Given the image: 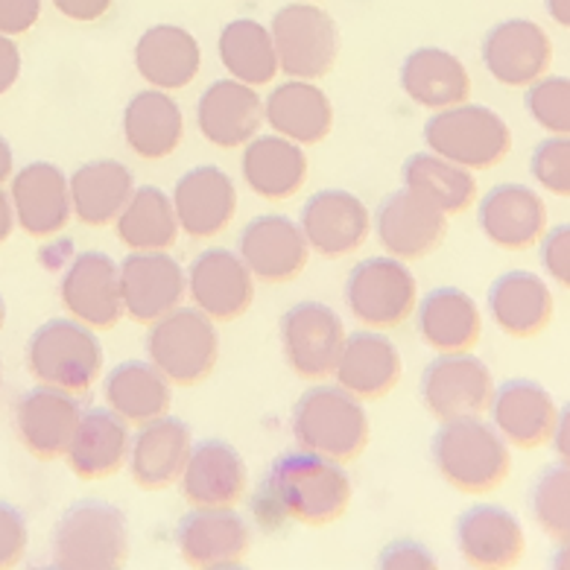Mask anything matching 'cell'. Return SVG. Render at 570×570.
Masks as SVG:
<instances>
[{
  "instance_id": "1",
  "label": "cell",
  "mask_w": 570,
  "mask_h": 570,
  "mask_svg": "<svg viewBox=\"0 0 570 570\" xmlns=\"http://www.w3.org/2000/svg\"><path fill=\"white\" fill-rule=\"evenodd\" d=\"M264 489L282 507L284 518H293L307 527L334 523L352 507V476L343 462L320 456L311 451L282 453L269 465Z\"/></svg>"
},
{
  "instance_id": "2",
  "label": "cell",
  "mask_w": 570,
  "mask_h": 570,
  "mask_svg": "<svg viewBox=\"0 0 570 570\" xmlns=\"http://www.w3.org/2000/svg\"><path fill=\"white\" fill-rule=\"evenodd\" d=\"M430 456L439 476L462 494H489L507 483L512 451L483 415H462L439 422L430 442Z\"/></svg>"
},
{
  "instance_id": "3",
  "label": "cell",
  "mask_w": 570,
  "mask_h": 570,
  "mask_svg": "<svg viewBox=\"0 0 570 570\" xmlns=\"http://www.w3.org/2000/svg\"><path fill=\"white\" fill-rule=\"evenodd\" d=\"M289 430L302 451L320 453L343 465L357 460L368 445L366 406L340 383L311 386L293 406Z\"/></svg>"
},
{
  "instance_id": "4",
  "label": "cell",
  "mask_w": 570,
  "mask_h": 570,
  "mask_svg": "<svg viewBox=\"0 0 570 570\" xmlns=\"http://www.w3.org/2000/svg\"><path fill=\"white\" fill-rule=\"evenodd\" d=\"M129 559V521L106 500H79L56 521L50 562L62 570H115Z\"/></svg>"
},
{
  "instance_id": "5",
  "label": "cell",
  "mask_w": 570,
  "mask_h": 570,
  "mask_svg": "<svg viewBox=\"0 0 570 570\" xmlns=\"http://www.w3.org/2000/svg\"><path fill=\"white\" fill-rule=\"evenodd\" d=\"M102 345L95 328L77 320H50L32 331L27 368L45 386L86 395L102 375Z\"/></svg>"
},
{
  "instance_id": "6",
  "label": "cell",
  "mask_w": 570,
  "mask_h": 570,
  "mask_svg": "<svg viewBox=\"0 0 570 570\" xmlns=\"http://www.w3.org/2000/svg\"><path fill=\"white\" fill-rule=\"evenodd\" d=\"M424 147L474 173L492 170L512 153V129L494 109L465 100L430 115Z\"/></svg>"
},
{
  "instance_id": "7",
  "label": "cell",
  "mask_w": 570,
  "mask_h": 570,
  "mask_svg": "<svg viewBox=\"0 0 570 570\" xmlns=\"http://www.w3.org/2000/svg\"><path fill=\"white\" fill-rule=\"evenodd\" d=\"M147 360L173 383L196 386L217 368V322L199 307L179 305L147 331Z\"/></svg>"
},
{
  "instance_id": "8",
  "label": "cell",
  "mask_w": 570,
  "mask_h": 570,
  "mask_svg": "<svg viewBox=\"0 0 570 570\" xmlns=\"http://www.w3.org/2000/svg\"><path fill=\"white\" fill-rule=\"evenodd\" d=\"M345 307L363 328L392 331L404 325L419 302V284L406 261L375 255L352 266L343 287Z\"/></svg>"
},
{
  "instance_id": "9",
  "label": "cell",
  "mask_w": 570,
  "mask_h": 570,
  "mask_svg": "<svg viewBox=\"0 0 570 570\" xmlns=\"http://www.w3.org/2000/svg\"><path fill=\"white\" fill-rule=\"evenodd\" d=\"M269 32L278 53V71L289 79H322L336 65L340 30L325 9L307 0L278 9Z\"/></svg>"
},
{
  "instance_id": "10",
  "label": "cell",
  "mask_w": 570,
  "mask_h": 570,
  "mask_svg": "<svg viewBox=\"0 0 570 570\" xmlns=\"http://www.w3.org/2000/svg\"><path fill=\"white\" fill-rule=\"evenodd\" d=\"M282 348L287 366L302 381H325L334 375L345 343V322L322 302H298L282 316Z\"/></svg>"
},
{
  "instance_id": "11",
  "label": "cell",
  "mask_w": 570,
  "mask_h": 570,
  "mask_svg": "<svg viewBox=\"0 0 570 570\" xmlns=\"http://www.w3.org/2000/svg\"><path fill=\"white\" fill-rule=\"evenodd\" d=\"M422 404L436 422H451L462 415H483L492 404V368L471 352L439 354L422 372Z\"/></svg>"
},
{
  "instance_id": "12",
  "label": "cell",
  "mask_w": 570,
  "mask_h": 570,
  "mask_svg": "<svg viewBox=\"0 0 570 570\" xmlns=\"http://www.w3.org/2000/svg\"><path fill=\"white\" fill-rule=\"evenodd\" d=\"M124 316L153 325L188 298V273L167 252H129L118 264Z\"/></svg>"
},
{
  "instance_id": "13",
  "label": "cell",
  "mask_w": 570,
  "mask_h": 570,
  "mask_svg": "<svg viewBox=\"0 0 570 570\" xmlns=\"http://www.w3.org/2000/svg\"><path fill=\"white\" fill-rule=\"evenodd\" d=\"M249 547V523L235 507H190L176 527V550L188 568H240Z\"/></svg>"
},
{
  "instance_id": "14",
  "label": "cell",
  "mask_w": 570,
  "mask_h": 570,
  "mask_svg": "<svg viewBox=\"0 0 570 570\" xmlns=\"http://www.w3.org/2000/svg\"><path fill=\"white\" fill-rule=\"evenodd\" d=\"M68 316L95 331H111L124 320L118 261L106 252H79L59 282Z\"/></svg>"
},
{
  "instance_id": "15",
  "label": "cell",
  "mask_w": 570,
  "mask_h": 570,
  "mask_svg": "<svg viewBox=\"0 0 570 570\" xmlns=\"http://www.w3.org/2000/svg\"><path fill=\"white\" fill-rule=\"evenodd\" d=\"M298 228L311 252L322 258H348L368 240L372 214L357 194L328 188L313 194L298 214Z\"/></svg>"
},
{
  "instance_id": "16",
  "label": "cell",
  "mask_w": 570,
  "mask_h": 570,
  "mask_svg": "<svg viewBox=\"0 0 570 570\" xmlns=\"http://www.w3.org/2000/svg\"><path fill=\"white\" fill-rule=\"evenodd\" d=\"M480 56L498 86L527 88L550 71L553 41L530 18H509L485 32Z\"/></svg>"
},
{
  "instance_id": "17",
  "label": "cell",
  "mask_w": 570,
  "mask_h": 570,
  "mask_svg": "<svg viewBox=\"0 0 570 570\" xmlns=\"http://www.w3.org/2000/svg\"><path fill=\"white\" fill-rule=\"evenodd\" d=\"M9 199L16 212V226L36 240L56 237L73 217L68 176L50 161H30L12 173Z\"/></svg>"
},
{
  "instance_id": "18",
  "label": "cell",
  "mask_w": 570,
  "mask_h": 570,
  "mask_svg": "<svg viewBox=\"0 0 570 570\" xmlns=\"http://www.w3.org/2000/svg\"><path fill=\"white\" fill-rule=\"evenodd\" d=\"M237 255L255 282L287 284L305 273L311 246L298 223L284 214H261L237 237Z\"/></svg>"
},
{
  "instance_id": "19",
  "label": "cell",
  "mask_w": 570,
  "mask_h": 570,
  "mask_svg": "<svg viewBox=\"0 0 570 570\" xmlns=\"http://www.w3.org/2000/svg\"><path fill=\"white\" fill-rule=\"evenodd\" d=\"M476 226L498 249L527 252L547 235V205L530 185L503 181L476 203Z\"/></svg>"
},
{
  "instance_id": "20",
  "label": "cell",
  "mask_w": 570,
  "mask_h": 570,
  "mask_svg": "<svg viewBox=\"0 0 570 570\" xmlns=\"http://www.w3.org/2000/svg\"><path fill=\"white\" fill-rule=\"evenodd\" d=\"M381 249L392 258L419 261L436 249L448 232V217L413 190H395L377 205L372 217Z\"/></svg>"
},
{
  "instance_id": "21",
  "label": "cell",
  "mask_w": 570,
  "mask_h": 570,
  "mask_svg": "<svg viewBox=\"0 0 570 570\" xmlns=\"http://www.w3.org/2000/svg\"><path fill=\"white\" fill-rule=\"evenodd\" d=\"M170 199L179 228L194 240L223 235L237 214L235 179L217 165H199L181 173Z\"/></svg>"
},
{
  "instance_id": "22",
  "label": "cell",
  "mask_w": 570,
  "mask_h": 570,
  "mask_svg": "<svg viewBox=\"0 0 570 570\" xmlns=\"http://www.w3.org/2000/svg\"><path fill=\"white\" fill-rule=\"evenodd\" d=\"M188 298L214 322H235L255 302V278L232 249H205L188 266Z\"/></svg>"
},
{
  "instance_id": "23",
  "label": "cell",
  "mask_w": 570,
  "mask_h": 570,
  "mask_svg": "<svg viewBox=\"0 0 570 570\" xmlns=\"http://www.w3.org/2000/svg\"><path fill=\"white\" fill-rule=\"evenodd\" d=\"M79 415H82V406H79L77 395L39 383L36 390H27L18 399L12 424H16L18 442L36 460L50 462L65 456L79 424Z\"/></svg>"
},
{
  "instance_id": "24",
  "label": "cell",
  "mask_w": 570,
  "mask_h": 570,
  "mask_svg": "<svg viewBox=\"0 0 570 570\" xmlns=\"http://www.w3.org/2000/svg\"><path fill=\"white\" fill-rule=\"evenodd\" d=\"M264 124V97L240 79H214L196 100V129L219 149H237L252 141Z\"/></svg>"
},
{
  "instance_id": "25",
  "label": "cell",
  "mask_w": 570,
  "mask_h": 570,
  "mask_svg": "<svg viewBox=\"0 0 570 570\" xmlns=\"http://www.w3.org/2000/svg\"><path fill=\"white\" fill-rule=\"evenodd\" d=\"M194 436L190 428L176 415L165 413L147 424H138L129 445L126 469L144 492H165L179 483L181 469L190 456Z\"/></svg>"
},
{
  "instance_id": "26",
  "label": "cell",
  "mask_w": 570,
  "mask_h": 570,
  "mask_svg": "<svg viewBox=\"0 0 570 570\" xmlns=\"http://www.w3.org/2000/svg\"><path fill=\"white\" fill-rule=\"evenodd\" d=\"M485 413L494 430L507 439L509 448L532 451V448L550 445L559 406L541 383L518 377V381L494 386L492 404Z\"/></svg>"
},
{
  "instance_id": "27",
  "label": "cell",
  "mask_w": 570,
  "mask_h": 570,
  "mask_svg": "<svg viewBox=\"0 0 570 570\" xmlns=\"http://www.w3.org/2000/svg\"><path fill=\"white\" fill-rule=\"evenodd\" d=\"M456 550L469 568L507 570L523 559L527 535L509 509L483 503L456 518Z\"/></svg>"
},
{
  "instance_id": "28",
  "label": "cell",
  "mask_w": 570,
  "mask_h": 570,
  "mask_svg": "<svg viewBox=\"0 0 570 570\" xmlns=\"http://www.w3.org/2000/svg\"><path fill=\"white\" fill-rule=\"evenodd\" d=\"M246 485V462L240 451L223 439L196 442L179 476V492L188 507H237Z\"/></svg>"
},
{
  "instance_id": "29",
  "label": "cell",
  "mask_w": 570,
  "mask_h": 570,
  "mask_svg": "<svg viewBox=\"0 0 570 570\" xmlns=\"http://www.w3.org/2000/svg\"><path fill=\"white\" fill-rule=\"evenodd\" d=\"M311 161L302 144L289 141L284 135H255L243 144L240 176L243 185L266 203H284L305 188Z\"/></svg>"
},
{
  "instance_id": "30",
  "label": "cell",
  "mask_w": 570,
  "mask_h": 570,
  "mask_svg": "<svg viewBox=\"0 0 570 570\" xmlns=\"http://www.w3.org/2000/svg\"><path fill=\"white\" fill-rule=\"evenodd\" d=\"M404 375V360L390 336L381 331H354L345 334L343 352L336 360L334 377L345 392L360 401H377L390 395Z\"/></svg>"
},
{
  "instance_id": "31",
  "label": "cell",
  "mask_w": 570,
  "mask_h": 570,
  "mask_svg": "<svg viewBox=\"0 0 570 570\" xmlns=\"http://www.w3.org/2000/svg\"><path fill=\"white\" fill-rule=\"evenodd\" d=\"M415 334L436 354L471 352L483 336V313L460 287H436L415 302Z\"/></svg>"
},
{
  "instance_id": "32",
  "label": "cell",
  "mask_w": 570,
  "mask_h": 570,
  "mask_svg": "<svg viewBox=\"0 0 570 570\" xmlns=\"http://www.w3.org/2000/svg\"><path fill=\"white\" fill-rule=\"evenodd\" d=\"M264 120L275 135L316 147L334 129V106L316 79H284L266 95Z\"/></svg>"
},
{
  "instance_id": "33",
  "label": "cell",
  "mask_w": 570,
  "mask_h": 570,
  "mask_svg": "<svg viewBox=\"0 0 570 570\" xmlns=\"http://www.w3.org/2000/svg\"><path fill=\"white\" fill-rule=\"evenodd\" d=\"M120 129L135 156L144 161H165L185 138V115L170 91L147 86L124 106Z\"/></svg>"
},
{
  "instance_id": "34",
  "label": "cell",
  "mask_w": 570,
  "mask_h": 570,
  "mask_svg": "<svg viewBox=\"0 0 570 570\" xmlns=\"http://www.w3.org/2000/svg\"><path fill=\"white\" fill-rule=\"evenodd\" d=\"M203 68V48L194 32L176 24H156L141 32L135 45V71L149 88L181 91Z\"/></svg>"
},
{
  "instance_id": "35",
  "label": "cell",
  "mask_w": 570,
  "mask_h": 570,
  "mask_svg": "<svg viewBox=\"0 0 570 570\" xmlns=\"http://www.w3.org/2000/svg\"><path fill=\"white\" fill-rule=\"evenodd\" d=\"M489 316L507 336L515 340H530L553 320V289L535 273L527 269H512L494 278L485 298Z\"/></svg>"
},
{
  "instance_id": "36",
  "label": "cell",
  "mask_w": 570,
  "mask_h": 570,
  "mask_svg": "<svg viewBox=\"0 0 570 570\" xmlns=\"http://www.w3.org/2000/svg\"><path fill=\"white\" fill-rule=\"evenodd\" d=\"M129 445H132L129 424L111 413L109 406L106 410L95 406L79 415L71 445L65 451V462L79 480H102L124 469L129 460Z\"/></svg>"
},
{
  "instance_id": "37",
  "label": "cell",
  "mask_w": 570,
  "mask_h": 570,
  "mask_svg": "<svg viewBox=\"0 0 570 570\" xmlns=\"http://www.w3.org/2000/svg\"><path fill=\"white\" fill-rule=\"evenodd\" d=\"M401 91L415 106L442 111L469 100L471 73L460 56L442 48H419L406 56L399 71Z\"/></svg>"
},
{
  "instance_id": "38",
  "label": "cell",
  "mask_w": 570,
  "mask_h": 570,
  "mask_svg": "<svg viewBox=\"0 0 570 570\" xmlns=\"http://www.w3.org/2000/svg\"><path fill=\"white\" fill-rule=\"evenodd\" d=\"M68 188H71L73 217L82 226L106 228L115 226V219L124 212V205L129 203V196L138 185L124 161L95 158L68 176Z\"/></svg>"
},
{
  "instance_id": "39",
  "label": "cell",
  "mask_w": 570,
  "mask_h": 570,
  "mask_svg": "<svg viewBox=\"0 0 570 570\" xmlns=\"http://www.w3.org/2000/svg\"><path fill=\"white\" fill-rule=\"evenodd\" d=\"M102 399L126 424H147L170 413L173 383L149 360H126L102 381Z\"/></svg>"
},
{
  "instance_id": "40",
  "label": "cell",
  "mask_w": 570,
  "mask_h": 570,
  "mask_svg": "<svg viewBox=\"0 0 570 570\" xmlns=\"http://www.w3.org/2000/svg\"><path fill=\"white\" fill-rule=\"evenodd\" d=\"M401 181H404L406 190L428 199L445 217L469 212L471 205L476 203L474 170L453 165V161L430 153V149L413 153L406 158L404 167H401Z\"/></svg>"
},
{
  "instance_id": "41",
  "label": "cell",
  "mask_w": 570,
  "mask_h": 570,
  "mask_svg": "<svg viewBox=\"0 0 570 570\" xmlns=\"http://www.w3.org/2000/svg\"><path fill=\"white\" fill-rule=\"evenodd\" d=\"M111 228L129 252H167L181 235L170 194L156 185H138Z\"/></svg>"
},
{
  "instance_id": "42",
  "label": "cell",
  "mask_w": 570,
  "mask_h": 570,
  "mask_svg": "<svg viewBox=\"0 0 570 570\" xmlns=\"http://www.w3.org/2000/svg\"><path fill=\"white\" fill-rule=\"evenodd\" d=\"M217 53L223 68L232 79H240L252 88L269 86L278 73V53H275L273 32L261 21L237 18L219 30Z\"/></svg>"
},
{
  "instance_id": "43",
  "label": "cell",
  "mask_w": 570,
  "mask_h": 570,
  "mask_svg": "<svg viewBox=\"0 0 570 570\" xmlns=\"http://www.w3.org/2000/svg\"><path fill=\"white\" fill-rule=\"evenodd\" d=\"M530 512L547 539L556 544L570 539V465L559 462L541 471L532 483Z\"/></svg>"
},
{
  "instance_id": "44",
  "label": "cell",
  "mask_w": 570,
  "mask_h": 570,
  "mask_svg": "<svg viewBox=\"0 0 570 570\" xmlns=\"http://www.w3.org/2000/svg\"><path fill=\"white\" fill-rule=\"evenodd\" d=\"M523 106L532 124L547 135H570V77L544 73L527 86Z\"/></svg>"
},
{
  "instance_id": "45",
  "label": "cell",
  "mask_w": 570,
  "mask_h": 570,
  "mask_svg": "<svg viewBox=\"0 0 570 570\" xmlns=\"http://www.w3.org/2000/svg\"><path fill=\"white\" fill-rule=\"evenodd\" d=\"M530 176L547 194L570 199V135H550L532 149Z\"/></svg>"
},
{
  "instance_id": "46",
  "label": "cell",
  "mask_w": 570,
  "mask_h": 570,
  "mask_svg": "<svg viewBox=\"0 0 570 570\" xmlns=\"http://www.w3.org/2000/svg\"><path fill=\"white\" fill-rule=\"evenodd\" d=\"M27 541H30V530H27L24 512L0 500V570L16 568L24 559Z\"/></svg>"
},
{
  "instance_id": "47",
  "label": "cell",
  "mask_w": 570,
  "mask_h": 570,
  "mask_svg": "<svg viewBox=\"0 0 570 570\" xmlns=\"http://www.w3.org/2000/svg\"><path fill=\"white\" fill-rule=\"evenodd\" d=\"M541 266L544 275L553 284L570 293V223L556 228H547V235L541 237Z\"/></svg>"
},
{
  "instance_id": "48",
  "label": "cell",
  "mask_w": 570,
  "mask_h": 570,
  "mask_svg": "<svg viewBox=\"0 0 570 570\" xmlns=\"http://www.w3.org/2000/svg\"><path fill=\"white\" fill-rule=\"evenodd\" d=\"M436 564V556L430 553L428 547L410 539L392 541L377 556V568L383 570H433Z\"/></svg>"
},
{
  "instance_id": "49",
  "label": "cell",
  "mask_w": 570,
  "mask_h": 570,
  "mask_svg": "<svg viewBox=\"0 0 570 570\" xmlns=\"http://www.w3.org/2000/svg\"><path fill=\"white\" fill-rule=\"evenodd\" d=\"M41 16V0H0V32L24 36Z\"/></svg>"
},
{
  "instance_id": "50",
  "label": "cell",
  "mask_w": 570,
  "mask_h": 570,
  "mask_svg": "<svg viewBox=\"0 0 570 570\" xmlns=\"http://www.w3.org/2000/svg\"><path fill=\"white\" fill-rule=\"evenodd\" d=\"M56 12H62L65 18H71V21H100L106 12L111 9V0H53Z\"/></svg>"
},
{
  "instance_id": "51",
  "label": "cell",
  "mask_w": 570,
  "mask_h": 570,
  "mask_svg": "<svg viewBox=\"0 0 570 570\" xmlns=\"http://www.w3.org/2000/svg\"><path fill=\"white\" fill-rule=\"evenodd\" d=\"M18 77H21V50L12 41V36L0 32V97L16 86Z\"/></svg>"
},
{
  "instance_id": "52",
  "label": "cell",
  "mask_w": 570,
  "mask_h": 570,
  "mask_svg": "<svg viewBox=\"0 0 570 570\" xmlns=\"http://www.w3.org/2000/svg\"><path fill=\"white\" fill-rule=\"evenodd\" d=\"M550 445H553L559 462L570 465V404L564 410H559V419H556L553 436H550Z\"/></svg>"
},
{
  "instance_id": "53",
  "label": "cell",
  "mask_w": 570,
  "mask_h": 570,
  "mask_svg": "<svg viewBox=\"0 0 570 570\" xmlns=\"http://www.w3.org/2000/svg\"><path fill=\"white\" fill-rule=\"evenodd\" d=\"M16 232V212H12V199L0 188V243H7L9 235Z\"/></svg>"
},
{
  "instance_id": "54",
  "label": "cell",
  "mask_w": 570,
  "mask_h": 570,
  "mask_svg": "<svg viewBox=\"0 0 570 570\" xmlns=\"http://www.w3.org/2000/svg\"><path fill=\"white\" fill-rule=\"evenodd\" d=\"M12 173H16V156H12V147H9L7 138L0 135V188L9 185Z\"/></svg>"
},
{
  "instance_id": "55",
  "label": "cell",
  "mask_w": 570,
  "mask_h": 570,
  "mask_svg": "<svg viewBox=\"0 0 570 570\" xmlns=\"http://www.w3.org/2000/svg\"><path fill=\"white\" fill-rule=\"evenodd\" d=\"M547 16L553 18L556 24L570 30V0H544Z\"/></svg>"
},
{
  "instance_id": "56",
  "label": "cell",
  "mask_w": 570,
  "mask_h": 570,
  "mask_svg": "<svg viewBox=\"0 0 570 570\" xmlns=\"http://www.w3.org/2000/svg\"><path fill=\"white\" fill-rule=\"evenodd\" d=\"M553 564L556 570H570V539L568 541H559V550L553 553Z\"/></svg>"
},
{
  "instance_id": "57",
  "label": "cell",
  "mask_w": 570,
  "mask_h": 570,
  "mask_svg": "<svg viewBox=\"0 0 570 570\" xmlns=\"http://www.w3.org/2000/svg\"><path fill=\"white\" fill-rule=\"evenodd\" d=\"M3 322H7V305H3V296H0V328H3Z\"/></svg>"
},
{
  "instance_id": "58",
  "label": "cell",
  "mask_w": 570,
  "mask_h": 570,
  "mask_svg": "<svg viewBox=\"0 0 570 570\" xmlns=\"http://www.w3.org/2000/svg\"><path fill=\"white\" fill-rule=\"evenodd\" d=\"M0 383H3V363H0Z\"/></svg>"
},
{
  "instance_id": "59",
  "label": "cell",
  "mask_w": 570,
  "mask_h": 570,
  "mask_svg": "<svg viewBox=\"0 0 570 570\" xmlns=\"http://www.w3.org/2000/svg\"><path fill=\"white\" fill-rule=\"evenodd\" d=\"M307 3H313V0H307Z\"/></svg>"
}]
</instances>
